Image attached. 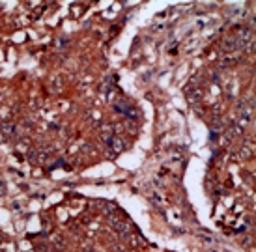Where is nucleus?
Wrapping results in <instances>:
<instances>
[{
  "mask_svg": "<svg viewBox=\"0 0 256 252\" xmlns=\"http://www.w3.org/2000/svg\"><path fill=\"white\" fill-rule=\"evenodd\" d=\"M108 144H110V146H116V149H118V151H121V149H124V142H121V140L110 138V140H108Z\"/></svg>",
  "mask_w": 256,
  "mask_h": 252,
  "instance_id": "nucleus-1",
  "label": "nucleus"
}]
</instances>
